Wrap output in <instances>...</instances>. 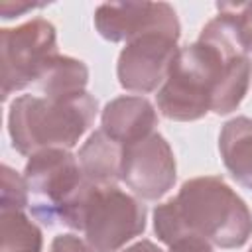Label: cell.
Returning a JSON list of instances; mask_svg holds the SVG:
<instances>
[{
  "instance_id": "obj_1",
  "label": "cell",
  "mask_w": 252,
  "mask_h": 252,
  "mask_svg": "<svg viewBox=\"0 0 252 252\" xmlns=\"http://www.w3.org/2000/svg\"><path fill=\"white\" fill-rule=\"evenodd\" d=\"M250 59L242 49L230 14L219 12L199 39L179 47L156 100L175 122H193L209 110L228 114L238 108L250 85Z\"/></svg>"
},
{
  "instance_id": "obj_2",
  "label": "cell",
  "mask_w": 252,
  "mask_h": 252,
  "mask_svg": "<svg viewBox=\"0 0 252 252\" xmlns=\"http://www.w3.org/2000/svg\"><path fill=\"white\" fill-rule=\"evenodd\" d=\"M96 110L98 102L91 93L73 98L22 94L8 110L12 148L28 158L47 148L71 150L93 126Z\"/></svg>"
},
{
  "instance_id": "obj_3",
  "label": "cell",
  "mask_w": 252,
  "mask_h": 252,
  "mask_svg": "<svg viewBox=\"0 0 252 252\" xmlns=\"http://www.w3.org/2000/svg\"><path fill=\"white\" fill-rule=\"evenodd\" d=\"M59 224L83 232L96 252H118L146 230V207L118 185L85 179L59 211Z\"/></svg>"
},
{
  "instance_id": "obj_4",
  "label": "cell",
  "mask_w": 252,
  "mask_h": 252,
  "mask_svg": "<svg viewBox=\"0 0 252 252\" xmlns=\"http://www.w3.org/2000/svg\"><path fill=\"white\" fill-rule=\"evenodd\" d=\"M175 201L185 222L217 248H240L252 234L248 205L220 177L187 179Z\"/></svg>"
},
{
  "instance_id": "obj_5",
  "label": "cell",
  "mask_w": 252,
  "mask_h": 252,
  "mask_svg": "<svg viewBox=\"0 0 252 252\" xmlns=\"http://www.w3.org/2000/svg\"><path fill=\"white\" fill-rule=\"evenodd\" d=\"M59 55L55 26L45 18H32L16 28L0 30L2 100L35 85Z\"/></svg>"
},
{
  "instance_id": "obj_6",
  "label": "cell",
  "mask_w": 252,
  "mask_h": 252,
  "mask_svg": "<svg viewBox=\"0 0 252 252\" xmlns=\"http://www.w3.org/2000/svg\"><path fill=\"white\" fill-rule=\"evenodd\" d=\"M24 179L35 203L32 215L45 226L59 224V211L85 183L77 156L63 148H47L30 156L24 167Z\"/></svg>"
},
{
  "instance_id": "obj_7",
  "label": "cell",
  "mask_w": 252,
  "mask_h": 252,
  "mask_svg": "<svg viewBox=\"0 0 252 252\" xmlns=\"http://www.w3.org/2000/svg\"><path fill=\"white\" fill-rule=\"evenodd\" d=\"M179 35L181 28H158L126 41L116 65L120 87L138 94L159 89L179 51Z\"/></svg>"
},
{
  "instance_id": "obj_8",
  "label": "cell",
  "mask_w": 252,
  "mask_h": 252,
  "mask_svg": "<svg viewBox=\"0 0 252 252\" xmlns=\"http://www.w3.org/2000/svg\"><path fill=\"white\" fill-rule=\"evenodd\" d=\"M177 179L175 156L167 140L154 132L148 138L124 146L120 181L146 201L161 199Z\"/></svg>"
},
{
  "instance_id": "obj_9",
  "label": "cell",
  "mask_w": 252,
  "mask_h": 252,
  "mask_svg": "<svg viewBox=\"0 0 252 252\" xmlns=\"http://www.w3.org/2000/svg\"><path fill=\"white\" fill-rule=\"evenodd\" d=\"M94 28L106 41H130L158 28H181L167 2H104L94 10Z\"/></svg>"
},
{
  "instance_id": "obj_10",
  "label": "cell",
  "mask_w": 252,
  "mask_h": 252,
  "mask_svg": "<svg viewBox=\"0 0 252 252\" xmlns=\"http://www.w3.org/2000/svg\"><path fill=\"white\" fill-rule=\"evenodd\" d=\"M158 112L142 94H124L112 98L100 114V130L122 146L140 142L154 134Z\"/></svg>"
},
{
  "instance_id": "obj_11",
  "label": "cell",
  "mask_w": 252,
  "mask_h": 252,
  "mask_svg": "<svg viewBox=\"0 0 252 252\" xmlns=\"http://www.w3.org/2000/svg\"><path fill=\"white\" fill-rule=\"evenodd\" d=\"M122 156L124 146L98 128L81 146L77 159L89 181L98 185H116L122 173Z\"/></svg>"
},
{
  "instance_id": "obj_12",
  "label": "cell",
  "mask_w": 252,
  "mask_h": 252,
  "mask_svg": "<svg viewBox=\"0 0 252 252\" xmlns=\"http://www.w3.org/2000/svg\"><path fill=\"white\" fill-rule=\"evenodd\" d=\"M219 152L232 179L252 189V118L236 116L219 134Z\"/></svg>"
},
{
  "instance_id": "obj_13",
  "label": "cell",
  "mask_w": 252,
  "mask_h": 252,
  "mask_svg": "<svg viewBox=\"0 0 252 252\" xmlns=\"http://www.w3.org/2000/svg\"><path fill=\"white\" fill-rule=\"evenodd\" d=\"M154 230L169 252H213V244L185 222L175 197L154 209Z\"/></svg>"
},
{
  "instance_id": "obj_14",
  "label": "cell",
  "mask_w": 252,
  "mask_h": 252,
  "mask_svg": "<svg viewBox=\"0 0 252 252\" xmlns=\"http://www.w3.org/2000/svg\"><path fill=\"white\" fill-rule=\"evenodd\" d=\"M89 67L75 57L57 55L43 71L35 87L47 98H73L87 93Z\"/></svg>"
},
{
  "instance_id": "obj_15",
  "label": "cell",
  "mask_w": 252,
  "mask_h": 252,
  "mask_svg": "<svg viewBox=\"0 0 252 252\" xmlns=\"http://www.w3.org/2000/svg\"><path fill=\"white\" fill-rule=\"evenodd\" d=\"M43 236L24 211H0V252H41Z\"/></svg>"
},
{
  "instance_id": "obj_16",
  "label": "cell",
  "mask_w": 252,
  "mask_h": 252,
  "mask_svg": "<svg viewBox=\"0 0 252 252\" xmlns=\"http://www.w3.org/2000/svg\"><path fill=\"white\" fill-rule=\"evenodd\" d=\"M30 189L16 169L2 163V189H0V211H24L30 207Z\"/></svg>"
},
{
  "instance_id": "obj_17",
  "label": "cell",
  "mask_w": 252,
  "mask_h": 252,
  "mask_svg": "<svg viewBox=\"0 0 252 252\" xmlns=\"http://www.w3.org/2000/svg\"><path fill=\"white\" fill-rule=\"evenodd\" d=\"M217 8H219V12H226V14L232 16L240 45L250 55L252 53V2H246V4H217Z\"/></svg>"
},
{
  "instance_id": "obj_18",
  "label": "cell",
  "mask_w": 252,
  "mask_h": 252,
  "mask_svg": "<svg viewBox=\"0 0 252 252\" xmlns=\"http://www.w3.org/2000/svg\"><path fill=\"white\" fill-rule=\"evenodd\" d=\"M49 252H96V250L77 234H59L53 238Z\"/></svg>"
},
{
  "instance_id": "obj_19",
  "label": "cell",
  "mask_w": 252,
  "mask_h": 252,
  "mask_svg": "<svg viewBox=\"0 0 252 252\" xmlns=\"http://www.w3.org/2000/svg\"><path fill=\"white\" fill-rule=\"evenodd\" d=\"M45 4H37V2H2L0 4V16L2 20H12V18H20L26 12H32L35 8H43Z\"/></svg>"
},
{
  "instance_id": "obj_20",
  "label": "cell",
  "mask_w": 252,
  "mask_h": 252,
  "mask_svg": "<svg viewBox=\"0 0 252 252\" xmlns=\"http://www.w3.org/2000/svg\"><path fill=\"white\" fill-rule=\"evenodd\" d=\"M120 252H163V250L158 248L152 240H138V242H134L132 246H128V248H124Z\"/></svg>"
},
{
  "instance_id": "obj_21",
  "label": "cell",
  "mask_w": 252,
  "mask_h": 252,
  "mask_svg": "<svg viewBox=\"0 0 252 252\" xmlns=\"http://www.w3.org/2000/svg\"><path fill=\"white\" fill-rule=\"evenodd\" d=\"M248 252H252V246H250V250H248Z\"/></svg>"
}]
</instances>
